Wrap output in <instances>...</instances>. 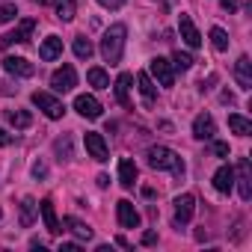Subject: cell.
Wrapping results in <instances>:
<instances>
[{
  "instance_id": "30bf717a",
  "label": "cell",
  "mask_w": 252,
  "mask_h": 252,
  "mask_svg": "<svg viewBox=\"0 0 252 252\" xmlns=\"http://www.w3.org/2000/svg\"><path fill=\"white\" fill-rule=\"evenodd\" d=\"M74 110H77L83 119H98L104 107H101V101H98L95 95H77V98H74Z\"/></svg>"
},
{
  "instance_id": "7a4b0ae2",
  "label": "cell",
  "mask_w": 252,
  "mask_h": 252,
  "mask_svg": "<svg viewBox=\"0 0 252 252\" xmlns=\"http://www.w3.org/2000/svg\"><path fill=\"white\" fill-rule=\"evenodd\" d=\"M149 166H152V169H169V172H175V175H184V160H181V155H175V152L166 149V146L149 149Z\"/></svg>"
},
{
  "instance_id": "7c38bea8",
  "label": "cell",
  "mask_w": 252,
  "mask_h": 252,
  "mask_svg": "<svg viewBox=\"0 0 252 252\" xmlns=\"http://www.w3.org/2000/svg\"><path fill=\"white\" fill-rule=\"evenodd\" d=\"M178 30H181V39L190 45V48H199L202 45V36H199V30H196V24H193V18L190 15H178Z\"/></svg>"
},
{
  "instance_id": "f1b7e54d",
  "label": "cell",
  "mask_w": 252,
  "mask_h": 252,
  "mask_svg": "<svg viewBox=\"0 0 252 252\" xmlns=\"http://www.w3.org/2000/svg\"><path fill=\"white\" fill-rule=\"evenodd\" d=\"M211 45L217 51H228V33L222 27H211Z\"/></svg>"
},
{
  "instance_id": "603a6c76",
  "label": "cell",
  "mask_w": 252,
  "mask_h": 252,
  "mask_svg": "<svg viewBox=\"0 0 252 252\" xmlns=\"http://www.w3.org/2000/svg\"><path fill=\"white\" fill-rule=\"evenodd\" d=\"M6 122L12 125V128L24 131V128H30V125H33V116L27 110H6Z\"/></svg>"
},
{
  "instance_id": "ab89813d",
  "label": "cell",
  "mask_w": 252,
  "mask_h": 252,
  "mask_svg": "<svg viewBox=\"0 0 252 252\" xmlns=\"http://www.w3.org/2000/svg\"><path fill=\"white\" fill-rule=\"evenodd\" d=\"M33 3H39V6H42V3H48V0H33Z\"/></svg>"
},
{
  "instance_id": "3957f363",
  "label": "cell",
  "mask_w": 252,
  "mask_h": 252,
  "mask_svg": "<svg viewBox=\"0 0 252 252\" xmlns=\"http://www.w3.org/2000/svg\"><path fill=\"white\" fill-rule=\"evenodd\" d=\"M33 104H36L48 119H63V113H65V104L57 101L51 92H33Z\"/></svg>"
},
{
  "instance_id": "277c9868",
  "label": "cell",
  "mask_w": 252,
  "mask_h": 252,
  "mask_svg": "<svg viewBox=\"0 0 252 252\" xmlns=\"http://www.w3.org/2000/svg\"><path fill=\"white\" fill-rule=\"evenodd\" d=\"M33 30H36V21L33 18H24L12 33H6V36H0V48H9V45H24V42H30V36H33Z\"/></svg>"
},
{
  "instance_id": "ba28073f",
  "label": "cell",
  "mask_w": 252,
  "mask_h": 252,
  "mask_svg": "<svg viewBox=\"0 0 252 252\" xmlns=\"http://www.w3.org/2000/svg\"><path fill=\"white\" fill-rule=\"evenodd\" d=\"M214 134H217L214 116H211V113H199V116L193 119V137H196V140H214Z\"/></svg>"
},
{
  "instance_id": "d4e9b609",
  "label": "cell",
  "mask_w": 252,
  "mask_h": 252,
  "mask_svg": "<svg viewBox=\"0 0 252 252\" xmlns=\"http://www.w3.org/2000/svg\"><path fill=\"white\" fill-rule=\"evenodd\" d=\"M228 128H231L234 134H240V137H249V134H252V122L243 119V116H237V113H231V116H228Z\"/></svg>"
},
{
  "instance_id": "f35d334b",
  "label": "cell",
  "mask_w": 252,
  "mask_h": 252,
  "mask_svg": "<svg viewBox=\"0 0 252 252\" xmlns=\"http://www.w3.org/2000/svg\"><path fill=\"white\" fill-rule=\"evenodd\" d=\"M60 252H80V246H77V243H63Z\"/></svg>"
},
{
  "instance_id": "5bb4252c",
  "label": "cell",
  "mask_w": 252,
  "mask_h": 252,
  "mask_svg": "<svg viewBox=\"0 0 252 252\" xmlns=\"http://www.w3.org/2000/svg\"><path fill=\"white\" fill-rule=\"evenodd\" d=\"M237 184H240V199L249 202L252 199V172H249V160L246 158L237 160Z\"/></svg>"
},
{
  "instance_id": "8fae6325",
  "label": "cell",
  "mask_w": 252,
  "mask_h": 252,
  "mask_svg": "<svg viewBox=\"0 0 252 252\" xmlns=\"http://www.w3.org/2000/svg\"><path fill=\"white\" fill-rule=\"evenodd\" d=\"M3 68L9 74H15V77H33L36 74V65L30 60H24V57H6L3 60Z\"/></svg>"
},
{
  "instance_id": "e0dca14e",
  "label": "cell",
  "mask_w": 252,
  "mask_h": 252,
  "mask_svg": "<svg viewBox=\"0 0 252 252\" xmlns=\"http://www.w3.org/2000/svg\"><path fill=\"white\" fill-rule=\"evenodd\" d=\"M234 77H237L240 89H252V63H249V57H240L234 63Z\"/></svg>"
},
{
  "instance_id": "484cf974",
  "label": "cell",
  "mask_w": 252,
  "mask_h": 252,
  "mask_svg": "<svg viewBox=\"0 0 252 252\" xmlns=\"http://www.w3.org/2000/svg\"><path fill=\"white\" fill-rule=\"evenodd\" d=\"M33 220H36V199H30V196H27V199L21 202V225H24V228H30V225H33Z\"/></svg>"
},
{
  "instance_id": "8d00e7d4",
  "label": "cell",
  "mask_w": 252,
  "mask_h": 252,
  "mask_svg": "<svg viewBox=\"0 0 252 252\" xmlns=\"http://www.w3.org/2000/svg\"><path fill=\"white\" fill-rule=\"evenodd\" d=\"M220 3H222V9H228V12L240 9V0H220Z\"/></svg>"
},
{
  "instance_id": "9a60e30c",
  "label": "cell",
  "mask_w": 252,
  "mask_h": 252,
  "mask_svg": "<svg viewBox=\"0 0 252 252\" xmlns=\"http://www.w3.org/2000/svg\"><path fill=\"white\" fill-rule=\"evenodd\" d=\"M36 208L42 211L45 228H48L51 234H60V231H63V225H60V220H57V208H54V202H51V199H42V202H39Z\"/></svg>"
},
{
  "instance_id": "e575fe53",
  "label": "cell",
  "mask_w": 252,
  "mask_h": 252,
  "mask_svg": "<svg viewBox=\"0 0 252 252\" xmlns=\"http://www.w3.org/2000/svg\"><path fill=\"white\" fill-rule=\"evenodd\" d=\"M12 143H15V137H12L9 131H3V128H0V146L6 149V146H12Z\"/></svg>"
},
{
  "instance_id": "d6986e66",
  "label": "cell",
  "mask_w": 252,
  "mask_h": 252,
  "mask_svg": "<svg viewBox=\"0 0 252 252\" xmlns=\"http://www.w3.org/2000/svg\"><path fill=\"white\" fill-rule=\"evenodd\" d=\"M119 181H122V187H128V190L137 184V163L131 158L119 160Z\"/></svg>"
},
{
  "instance_id": "83f0119b",
  "label": "cell",
  "mask_w": 252,
  "mask_h": 252,
  "mask_svg": "<svg viewBox=\"0 0 252 252\" xmlns=\"http://www.w3.org/2000/svg\"><path fill=\"white\" fill-rule=\"evenodd\" d=\"M89 83L95 86V89H110V77H107V71L104 68H89Z\"/></svg>"
},
{
  "instance_id": "f546056e",
  "label": "cell",
  "mask_w": 252,
  "mask_h": 252,
  "mask_svg": "<svg viewBox=\"0 0 252 252\" xmlns=\"http://www.w3.org/2000/svg\"><path fill=\"white\" fill-rule=\"evenodd\" d=\"M172 65H175L178 71H187V68L193 65V57L184 54V51H175V54H172Z\"/></svg>"
},
{
  "instance_id": "ac0fdd59",
  "label": "cell",
  "mask_w": 252,
  "mask_h": 252,
  "mask_svg": "<svg viewBox=\"0 0 252 252\" xmlns=\"http://www.w3.org/2000/svg\"><path fill=\"white\" fill-rule=\"evenodd\" d=\"M131 74H119L116 77V83H113V89H116V101L122 104V107H128L131 104Z\"/></svg>"
},
{
  "instance_id": "9c48e42d",
  "label": "cell",
  "mask_w": 252,
  "mask_h": 252,
  "mask_svg": "<svg viewBox=\"0 0 252 252\" xmlns=\"http://www.w3.org/2000/svg\"><path fill=\"white\" fill-rule=\"evenodd\" d=\"M193 211H196V199H193L190 193L178 196V199H175V225H178V228L187 225V222L193 220Z\"/></svg>"
},
{
  "instance_id": "60d3db41",
  "label": "cell",
  "mask_w": 252,
  "mask_h": 252,
  "mask_svg": "<svg viewBox=\"0 0 252 252\" xmlns=\"http://www.w3.org/2000/svg\"><path fill=\"white\" fill-rule=\"evenodd\" d=\"M0 217H3V211H0Z\"/></svg>"
},
{
  "instance_id": "4316f807",
  "label": "cell",
  "mask_w": 252,
  "mask_h": 252,
  "mask_svg": "<svg viewBox=\"0 0 252 252\" xmlns=\"http://www.w3.org/2000/svg\"><path fill=\"white\" fill-rule=\"evenodd\" d=\"M92 51H95V48H92V42H89L86 36H77V39H74V57H77V60H89Z\"/></svg>"
},
{
  "instance_id": "6da1fadb",
  "label": "cell",
  "mask_w": 252,
  "mask_h": 252,
  "mask_svg": "<svg viewBox=\"0 0 252 252\" xmlns=\"http://www.w3.org/2000/svg\"><path fill=\"white\" fill-rule=\"evenodd\" d=\"M125 36H128V27L125 24H113L107 33H104V39H101V57L110 63V65H116V63H122V51H125Z\"/></svg>"
},
{
  "instance_id": "5b68a950",
  "label": "cell",
  "mask_w": 252,
  "mask_h": 252,
  "mask_svg": "<svg viewBox=\"0 0 252 252\" xmlns=\"http://www.w3.org/2000/svg\"><path fill=\"white\" fill-rule=\"evenodd\" d=\"M51 86H54L57 92H71V89L77 86V71H74V65L57 68V71L51 74Z\"/></svg>"
},
{
  "instance_id": "4dcf8cb0",
  "label": "cell",
  "mask_w": 252,
  "mask_h": 252,
  "mask_svg": "<svg viewBox=\"0 0 252 252\" xmlns=\"http://www.w3.org/2000/svg\"><path fill=\"white\" fill-rule=\"evenodd\" d=\"M15 15H18L15 3H3V6H0V24H9V21H12Z\"/></svg>"
},
{
  "instance_id": "8992f818",
  "label": "cell",
  "mask_w": 252,
  "mask_h": 252,
  "mask_svg": "<svg viewBox=\"0 0 252 252\" xmlns=\"http://www.w3.org/2000/svg\"><path fill=\"white\" fill-rule=\"evenodd\" d=\"M149 71L158 77L160 86H172V83H175V68H172V63L163 60V57H155V60L149 63Z\"/></svg>"
},
{
  "instance_id": "1f68e13d",
  "label": "cell",
  "mask_w": 252,
  "mask_h": 252,
  "mask_svg": "<svg viewBox=\"0 0 252 252\" xmlns=\"http://www.w3.org/2000/svg\"><path fill=\"white\" fill-rule=\"evenodd\" d=\"M57 155H60V160H68V158H71V143H68V137H65V140H57Z\"/></svg>"
},
{
  "instance_id": "cb8c5ba5",
  "label": "cell",
  "mask_w": 252,
  "mask_h": 252,
  "mask_svg": "<svg viewBox=\"0 0 252 252\" xmlns=\"http://www.w3.org/2000/svg\"><path fill=\"white\" fill-rule=\"evenodd\" d=\"M65 228H68L77 240H89V237H92V228H89L83 220H77V217H65Z\"/></svg>"
},
{
  "instance_id": "7402d4cb",
  "label": "cell",
  "mask_w": 252,
  "mask_h": 252,
  "mask_svg": "<svg viewBox=\"0 0 252 252\" xmlns=\"http://www.w3.org/2000/svg\"><path fill=\"white\" fill-rule=\"evenodd\" d=\"M54 9L60 21H74L77 15V0H54Z\"/></svg>"
},
{
  "instance_id": "836d02e7",
  "label": "cell",
  "mask_w": 252,
  "mask_h": 252,
  "mask_svg": "<svg viewBox=\"0 0 252 252\" xmlns=\"http://www.w3.org/2000/svg\"><path fill=\"white\" fill-rule=\"evenodd\" d=\"M33 175H36V178H45V175H48V166H45L42 160H36V163H33Z\"/></svg>"
},
{
  "instance_id": "52a82bcc",
  "label": "cell",
  "mask_w": 252,
  "mask_h": 252,
  "mask_svg": "<svg viewBox=\"0 0 252 252\" xmlns=\"http://www.w3.org/2000/svg\"><path fill=\"white\" fill-rule=\"evenodd\" d=\"M116 217H119V225L122 228H140V214H137L134 202H128V199H122L116 205Z\"/></svg>"
},
{
  "instance_id": "2e32d148",
  "label": "cell",
  "mask_w": 252,
  "mask_h": 252,
  "mask_svg": "<svg viewBox=\"0 0 252 252\" xmlns=\"http://www.w3.org/2000/svg\"><path fill=\"white\" fill-rule=\"evenodd\" d=\"M39 57H42L45 63L60 60V57H63V39H60V36H48V39L42 42V48H39Z\"/></svg>"
},
{
  "instance_id": "d6a6232c",
  "label": "cell",
  "mask_w": 252,
  "mask_h": 252,
  "mask_svg": "<svg viewBox=\"0 0 252 252\" xmlns=\"http://www.w3.org/2000/svg\"><path fill=\"white\" fill-rule=\"evenodd\" d=\"M214 155L217 158H228V143H214Z\"/></svg>"
},
{
  "instance_id": "ffe728a7",
  "label": "cell",
  "mask_w": 252,
  "mask_h": 252,
  "mask_svg": "<svg viewBox=\"0 0 252 252\" xmlns=\"http://www.w3.org/2000/svg\"><path fill=\"white\" fill-rule=\"evenodd\" d=\"M137 83H140V92H143V101H146V107H155V101H158V89H155L152 77H149L146 71H140V74H137Z\"/></svg>"
},
{
  "instance_id": "44dd1931",
  "label": "cell",
  "mask_w": 252,
  "mask_h": 252,
  "mask_svg": "<svg viewBox=\"0 0 252 252\" xmlns=\"http://www.w3.org/2000/svg\"><path fill=\"white\" fill-rule=\"evenodd\" d=\"M214 187H217L220 193H228V190L234 187V169H231V166H220V169L214 172Z\"/></svg>"
},
{
  "instance_id": "d590c367",
  "label": "cell",
  "mask_w": 252,
  "mask_h": 252,
  "mask_svg": "<svg viewBox=\"0 0 252 252\" xmlns=\"http://www.w3.org/2000/svg\"><path fill=\"white\" fill-rule=\"evenodd\" d=\"M98 3L104 9H119V6H125V0H98Z\"/></svg>"
},
{
  "instance_id": "74e56055",
  "label": "cell",
  "mask_w": 252,
  "mask_h": 252,
  "mask_svg": "<svg viewBox=\"0 0 252 252\" xmlns=\"http://www.w3.org/2000/svg\"><path fill=\"white\" fill-rule=\"evenodd\" d=\"M155 240H158V234H155V231H146V234H143V243H146V246H152Z\"/></svg>"
},
{
  "instance_id": "4fadbf2b",
  "label": "cell",
  "mask_w": 252,
  "mask_h": 252,
  "mask_svg": "<svg viewBox=\"0 0 252 252\" xmlns=\"http://www.w3.org/2000/svg\"><path fill=\"white\" fill-rule=\"evenodd\" d=\"M83 140H86V152H89L98 163L110 160V152H107V143H104V137H101V134H92V131H89Z\"/></svg>"
}]
</instances>
